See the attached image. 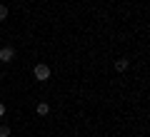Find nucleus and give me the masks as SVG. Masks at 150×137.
<instances>
[{
  "instance_id": "3",
  "label": "nucleus",
  "mask_w": 150,
  "mask_h": 137,
  "mask_svg": "<svg viewBox=\"0 0 150 137\" xmlns=\"http://www.w3.org/2000/svg\"><path fill=\"white\" fill-rule=\"evenodd\" d=\"M128 58H118L115 60V70H118V72H125V70H128Z\"/></svg>"
},
{
  "instance_id": "4",
  "label": "nucleus",
  "mask_w": 150,
  "mask_h": 137,
  "mask_svg": "<svg viewBox=\"0 0 150 137\" xmlns=\"http://www.w3.org/2000/svg\"><path fill=\"white\" fill-rule=\"evenodd\" d=\"M35 112H38V115H40V117H45V115H48V112H50V105H48V102H38Z\"/></svg>"
},
{
  "instance_id": "6",
  "label": "nucleus",
  "mask_w": 150,
  "mask_h": 137,
  "mask_svg": "<svg viewBox=\"0 0 150 137\" xmlns=\"http://www.w3.org/2000/svg\"><path fill=\"white\" fill-rule=\"evenodd\" d=\"M8 18V5H0V20H5Z\"/></svg>"
},
{
  "instance_id": "5",
  "label": "nucleus",
  "mask_w": 150,
  "mask_h": 137,
  "mask_svg": "<svg viewBox=\"0 0 150 137\" xmlns=\"http://www.w3.org/2000/svg\"><path fill=\"white\" fill-rule=\"evenodd\" d=\"M0 137H10V125H0Z\"/></svg>"
},
{
  "instance_id": "2",
  "label": "nucleus",
  "mask_w": 150,
  "mask_h": 137,
  "mask_svg": "<svg viewBox=\"0 0 150 137\" xmlns=\"http://www.w3.org/2000/svg\"><path fill=\"white\" fill-rule=\"evenodd\" d=\"M13 58H15V50H13L10 45H5V48H0V63H10Z\"/></svg>"
},
{
  "instance_id": "1",
  "label": "nucleus",
  "mask_w": 150,
  "mask_h": 137,
  "mask_svg": "<svg viewBox=\"0 0 150 137\" xmlns=\"http://www.w3.org/2000/svg\"><path fill=\"white\" fill-rule=\"evenodd\" d=\"M33 75H35V80L45 82V80H50V67H48L45 63H40V65H35V67H33Z\"/></svg>"
},
{
  "instance_id": "7",
  "label": "nucleus",
  "mask_w": 150,
  "mask_h": 137,
  "mask_svg": "<svg viewBox=\"0 0 150 137\" xmlns=\"http://www.w3.org/2000/svg\"><path fill=\"white\" fill-rule=\"evenodd\" d=\"M5 115V105H3V102H0V117Z\"/></svg>"
}]
</instances>
